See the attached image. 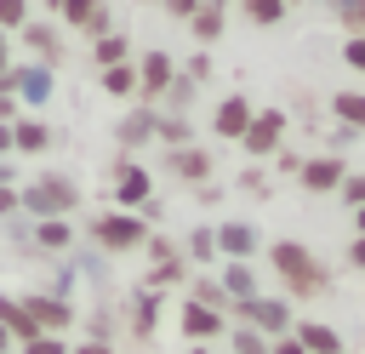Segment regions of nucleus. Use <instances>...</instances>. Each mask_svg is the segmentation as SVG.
Here are the masks:
<instances>
[{
	"mask_svg": "<svg viewBox=\"0 0 365 354\" xmlns=\"http://www.w3.org/2000/svg\"><path fill=\"white\" fill-rule=\"evenodd\" d=\"M268 268H274V280H279V297L297 308V303H314V297H325V285H331V274H325V263L302 246V240H274L268 246Z\"/></svg>",
	"mask_w": 365,
	"mask_h": 354,
	"instance_id": "f257e3e1",
	"label": "nucleus"
},
{
	"mask_svg": "<svg viewBox=\"0 0 365 354\" xmlns=\"http://www.w3.org/2000/svg\"><path fill=\"white\" fill-rule=\"evenodd\" d=\"M80 183L68 177V171H34L29 183H17V211L29 217V223H63V217H74L80 211Z\"/></svg>",
	"mask_w": 365,
	"mask_h": 354,
	"instance_id": "f03ea898",
	"label": "nucleus"
},
{
	"mask_svg": "<svg viewBox=\"0 0 365 354\" xmlns=\"http://www.w3.org/2000/svg\"><path fill=\"white\" fill-rule=\"evenodd\" d=\"M154 228L137 217V211H91V223H86V240L103 251V257H131V251H143V240H148Z\"/></svg>",
	"mask_w": 365,
	"mask_h": 354,
	"instance_id": "7ed1b4c3",
	"label": "nucleus"
},
{
	"mask_svg": "<svg viewBox=\"0 0 365 354\" xmlns=\"http://www.w3.org/2000/svg\"><path fill=\"white\" fill-rule=\"evenodd\" d=\"M228 325H245V331H257V337L274 343V337H285V331L297 325V308H291L285 297H268V291H262V297H251V303H234V308H228Z\"/></svg>",
	"mask_w": 365,
	"mask_h": 354,
	"instance_id": "20e7f679",
	"label": "nucleus"
},
{
	"mask_svg": "<svg viewBox=\"0 0 365 354\" xmlns=\"http://www.w3.org/2000/svg\"><path fill=\"white\" fill-rule=\"evenodd\" d=\"M285 131H291V114H285V108H251V126H245V137H240L245 160H251V166L274 160V148H285Z\"/></svg>",
	"mask_w": 365,
	"mask_h": 354,
	"instance_id": "39448f33",
	"label": "nucleus"
},
{
	"mask_svg": "<svg viewBox=\"0 0 365 354\" xmlns=\"http://www.w3.org/2000/svg\"><path fill=\"white\" fill-rule=\"evenodd\" d=\"M131 69H137V97L131 103H143V108H160V97L171 91V80H177V57L171 51H137L131 57Z\"/></svg>",
	"mask_w": 365,
	"mask_h": 354,
	"instance_id": "423d86ee",
	"label": "nucleus"
},
{
	"mask_svg": "<svg viewBox=\"0 0 365 354\" xmlns=\"http://www.w3.org/2000/svg\"><path fill=\"white\" fill-rule=\"evenodd\" d=\"M108 177H114V211H143V206L154 200V171H148L143 160H125V154H114Z\"/></svg>",
	"mask_w": 365,
	"mask_h": 354,
	"instance_id": "0eeeda50",
	"label": "nucleus"
},
{
	"mask_svg": "<svg viewBox=\"0 0 365 354\" xmlns=\"http://www.w3.org/2000/svg\"><path fill=\"white\" fill-rule=\"evenodd\" d=\"M17 303H23V314L34 320V331H40V337H63V331L80 320V314H74V303H68L63 291H23Z\"/></svg>",
	"mask_w": 365,
	"mask_h": 354,
	"instance_id": "6e6552de",
	"label": "nucleus"
},
{
	"mask_svg": "<svg viewBox=\"0 0 365 354\" xmlns=\"http://www.w3.org/2000/svg\"><path fill=\"white\" fill-rule=\"evenodd\" d=\"M160 171H165L171 183H182V188H200L205 177H217V160H211V148H200V143H188V148H165V160H160Z\"/></svg>",
	"mask_w": 365,
	"mask_h": 354,
	"instance_id": "1a4fd4ad",
	"label": "nucleus"
},
{
	"mask_svg": "<svg viewBox=\"0 0 365 354\" xmlns=\"http://www.w3.org/2000/svg\"><path fill=\"white\" fill-rule=\"evenodd\" d=\"M17 40H23V46L34 51V63H40V69H51V74H57V63L68 57V46H63L57 23H46V17H29V23L17 29Z\"/></svg>",
	"mask_w": 365,
	"mask_h": 354,
	"instance_id": "9d476101",
	"label": "nucleus"
},
{
	"mask_svg": "<svg viewBox=\"0 0 365 354\" xmlns=\"http://www.w3.org/2000/svg\"><path fill=\"white\" fill-rule=\"evenodd\" d=\"M211 240H217V257L222 263H257V251H262L257 223H217Z\"/></svg>",
	"mask_w": 365,
	"mask_h": 354,
	"instance_id": "9b49d317",
	"label": "nucleus"
},
{
	"mask_svg": "<svg viewBox=\"0 0 365 354\" xmlns=\"http://www.w3.org/2000/svg\"><path fill=\"white\" fill-rule=\"evenodd\" d=\"M177 331H182V343H188V348H211V343H217V337L228 331V320L182 297V314H177Z\"/></svg>",
	"mask_w": 365,
	"mask_h": 354,
	"instance_id": "f8f14e48",
	"label": "nucleus"
},
{
	"mask_svg": "<svg viewBox=\"0 0 365 354\" xmlns=\"http://www.w3.org/2000/svg\"><path fill=\"white\" fill-rule=\"evenodd\" d=\"M6 86H11V97H17V103H46V97H51V86H57V74H51V69H40V63H23V69L11 63V69H6Z\"/></svg>",
	"mask_w": 365,
	"mask_h": 354,
	"instance_id": "ddd939ff",
	"label": "nucleus"
},
{
	"mask_svg": "<svg viewBox=\"0 0 365 354\" xmlns=\"http://www.w3.org/2000/svg\"><path fill=\"white\" fill-rule=\"evenodd\" d=\"M114 143H120V154L131 160L143 143H154V108H143V103H131L120 120H114Z\"/></svg>",
	"mask_w": 365,
	"mask_h": 354,
	"instance_id": "4468645a",
	"label": "nucleus"
},
{
	"mask_svg": "<svg viewBox=\"0 0 365 354\" xmlns=\"http://www.w3.org/2000/svg\"><path fill=\"white\" fill-rule=\"evenodd\" d=\"M342 177H348V160H342V154H314V160H302V171H297V183H302L308 194H336Z\"/></svg>",
	"mask_w": 365,
	"mask_h": 354,
	"instance_id": "2eb2a0df",
	"label": "nucleus"
},
{
	"mask_svg": "<svg viewBox=\"0 0 365 354\" xmlns=\"http://www.w3.org/2000/svg\"><path fill=\"white\" fill-rule=\"evenodd\" d=\"M217 285H222L228 308H234V303H251V297H262V268H257V263H222V268H217Z\"/></svg>",
	"mask_w": 365,
	"mask_h": 354,
	"instance_id": "dca6fc26",
	"label": "nucleus"
},
{
	"mask_svg": "<svg viewBox=\"0 0 365 354\" xmlns=\"http://www.w3.org/2000/svg\"><path fill=\"white\" fill-rule=\"evenodd\" d=\"M245 126H251V97H240V91H234V97H222V103H217V114H211V131H217L222 143H240V137H245Z\"/></svg>",
	"mask_w": 365,
	"mask_h": 354,
	"instance_id": "f3484780",
	"label": "nucleus"
},
{
	"mask_svg": "<svg viewBox=\"0 0 365 354\" xmlns=\"http://www.w3.org/2000/svg\"><path fill=\"white\" fill-rule=\"evenodd\" d=\"M51 143H57V131L40 114H17L11 120V154H46Z\"/></svg>",
	"mask_w": 365,
	"mask_h": 354,
	"instance_id": "a211bd4d",
	"label": "nucleus"
},
{
	"mask_svg": "<svg viewBox=\"0 0 365 354\" xmlns=\"http://www.w3.org/2000/svg\"><path fill=\"white\" fill-rule=\"evenodd\" d=\"M291 337H297V348H302V354H342V337H336L325 320H308V314H297Z\"/></svg>",
	"mask_w": 365,
	"mask_h": 354,
	"instance_id": "6ab92c4d",
	"label": "nucleus"
},
{
	"mask_svg": "<svg viewBox=\"0 0 365 354\" xmlns=\"http://www.w3.org/2000/svg\"><path fill=\"white\" fill-rule=\"evenodd\" d=\"M74 240H80V228H74V223H34V228H29V246H34V251H46V257L74 251Z\"/></svg>",
	"mask_w": 365,
	"mask_h": 354,
	"instance_id": "aec40b11",
	"label": "nucleus"
},
{
	"mask_svg": "<svg viewBox=\"0 0 365 354\" xmlns=\"http://www.w3.org/2000/svg\"><path fill=\"white\" fill-rule=\"evenodd\" d=\"M331 114H336V126L342 131H354V137H365V91H331Z\"/></svg>",
	"mask_w": 365,
	"mask_h": 354,
	"instance_id": "412c9836",
	"label": "nucleus"
},
{
	"mask_svg": "<svg viewBox=\"0 0 365 354\" xmlns=\"http://www.w3.org/2000/svg\"><path fill=\"white\" fill-rule=\"evenodd\" d=\"M137 51H131V34H103V40H91V69L103 74V69H114V63H131Z\"/></svg>",
	"mask_w": 365,
	"mask_h": 354,
	"instance_id": "4be33fe9",
	"label": "nucleus"
},
{
	"mask_svg": "<svg viewBox=\"0 0 365 354\" xmlns=\"http://www.w3.org/2000/svg\"><path fill=\"white\" fill-rule=\"evenodd\" d=\"M188 303H200V308H211V314H222L228 320V297H222V285H217V274H188Z\"/></svg>",
	"mask_w": 365,
	"mask_h": 354,
	"instance_id": "5701e85b",
	"label": "nucleus"
},
{
	"mask_svg": "<svg viewBox=\"0 0 365 354\" xmlns=\"http://www.w3.org/2000/svg\"><path fill=\"white\" fill-rule=\"evenodd\" d=\"M154 325H160V297L154 291H137L131 297V337L137 343H154Z\"/></svg>",
	"mask_w": 365,
	"mask_h": 354,
	"instance_id": "b1692460",
	"label": "nucleus"
},
{
	"mask_svg": "<svg viewBox=\"0 0 365 354\" xmlns=\"http://www.w3.org/2000/svg\"><path fill=\"white\" fill-rule=\"evenodd\" d=\"M0 331L11 337V348H23L29 337H40V331H34V320L23 314V303H17V297H0Z\"/></svg>",
	"mask_w": 365,
	"mask_h": 354,
	"instance_id": "393cba45",
	"label": "nucleus"
},
{
	"mask_svg": "<svg viewBox=\"0 0 365 354\" xmlns=\"http://www.w3.org/2000/svg\"><path fill=\"white\" fill-rule=\"evenodd\" d=\"M154 143H160V148H188V143H194L188 114H160V108H154Z\"/></svg>",
	"mask_w": 365,
	"mask_h": 354,
	"instance_id": "a878e982",
	"label": "nucleus"
},
{
	"mask_svg": "<svg viewBox=\"0 0 365 354\" xmlns=\"http://www.w3.org/2000/svg\"><path fill=\"white\" fill-rule=\"evenodd\" d=\"M182 29H188V34L200 40V46H217V40H222V29H228V17H222L217 6H200V11H194V17L182 23Z\"/></svg>",
	"mask_w": 365,
	"mask_h": 354,
	"instance_id": "bb28decb",
	"label": "nucleus"
},
{
	"mask_svg": "<svg viewBox=\"0 0 365 354\" xmlns=\"http://www.w3.org/2000/svg\"><path fill=\"white\" fill-rule=\"evenodd\" d=\"M177 246H182V263H188V268H205V263L217 257V240H211V228H205V223H200V228H188Z\"/></svg>",
	"mask_w": 365,
	"mask_h": 354,
	"instance_id": "cd10ccee",
	"label": "nucleus"
},
{
	"mask_svg": "<svg viewBox=\"0 0 365 354\" xmlns=\"http://www.w3.org/2000/svg\"><path fill=\"white\" fill-rule=\"evenodd\" d=\"M97 80H103V91H108V97H120V103H131V97H137V69H131V63H114V69H103Z\"/></svg>",
	"mask_w": 365,
	"mask_h": 354,
	"instance_id": "c85d7f7f",
	"label": "nucleus"
},
{
	"mask_svg": "<svg viewBox=\"0 0 365 354\" xmlns=\"http://www.w3.org/2000/svg\"><path fill=\"white\" fill-rule=\"evenodd\" d=\"M234 6H240V17H245V23H257V29L285 23V6H279V0H234Z\"/></svg>",
	"mask_w": 365,
	"mask_h": 354,
	"instance_id": "c756f323",
	"label": "nucleus"
},
{
	"mask_svg": "<svg viewBox=\"0 0 365 354\" xmlns=\"http://www.w3.org/2000/svg\"><path fill=\"white\" fill-rule=\"evenodd\" d=\"M336 11V23L348 29V40H365V0H325Z\"/></svg>",
	"mask_w": 365,
	"mask_h": 354,
	"instance_id": "7c9ffc66",
	"label": "nucleus"
},
{
	"mask_svg": "<svg viewBox=\"0 0 365 354\" xmlns=\"http://www.w3.org/2000/svg\"><path fill=\"white\" fill-rule=\"evenodd\" d=\"M143 257H148V268H160V263H177L182 246H177V234H148L143 240Z\"/></svg>",
	"mask_w": 365,
	"mask_h": 354,
	"instance_id": "2f4dec72",
	"label": "nucleus"
},
{
	"mask_svg": "<svg viewBox=\"0 0 365 354\" xmlns=\"http://www.w3.org/2000/svg\"><path fill=\"white\" fill-rule=\"evenodd\" d=\"M222 337H228V354H268V337H257L245 325H228Z\"/></svg>",
	"mask_w": 365,
	"mask_h": 354,
	"instance_id": "473e14b6",
	"label": "nucleus"
},
{
	"mask_svg": "<svg viewBox=\"0 0 365 354\" xmlns=\"http://www.w3.org/2000/svg\"><path fill=\"white\" fill-rule=\"evenodd\" d=\"M97 6H103V0H63V11H57V17H63V29H74V34H80V29L91 23V11H97Z\"/></svg>",
	"mask_w": 365,
	"mask_h": 354,
	"instance_id": "72a5a7b5",
	"label": "nucleus"
},
{
	"mask_svg": "<svg viewBox=\"0 0 365 354\" xmlns=\"http://www.w3.org/2000/svg\"><path fill=\"white\" fill-rule=\"evenodd\" d=\"M29 17H34V11H29V0H0V34H6V40H11Z\"/></svg>",
	"mask_w": 365,
	"mask_h": 354,
	"instance_id": "f704fd0d",
	"label": "nucleus"
},
{
	"mask_svg": "<svg viewBox=\"0 0 365 354\" xmlns=\"http://www.w3.org/2000/svg\"><path fill=\"white\" fill-rule=\"evenodd\" d=\"M336 200H342V206H354V211H359V206H365V171H348V177H342V183H336Z\"/></svg>",
	"mask_w": 365,
	"mask_h": 354,
	"instance_id": "c9c22d12",
	"label": "nucleus"
},
{
	"mask_svg": "<svg viewBox=\"0 0 365 354\" xmlns=\"http://www.w3.org/2000/svg\"><path fill=\"white\" fill-rule=\"evenodd\" d=\"M80 34H86V40H103V34H114V11H108V0H103V6L91 11V23H86Z\"/></svg>",
	"mask_w": 365,
	"mask_h": 354,
	"instance_id": "e433bc0d",
	"label": "nucleus"
},
{
	"mask_svg": "<svg viewBox=\"0 0 365 354\" xmlns=\"http://www.w3.org/2000/svg\"><path fill=\"white\" fill-rule=\"evenodd\" d=\"M234 188H240V194H268V171H262V166H245V171L234 177Z\"/></svg>",
	"mask_w": 365,
	"mask_h": 354,
	"instance_id": "4c0bfd02",
	"label": "nucleus"
},
{
	"mask_svg": "<svg viewBox=\"0 0 365 354\" xmlns=\"http://www.w3.org/2000/svg\"><path fill=\"white\" fill-rule=\"evenodd\" d=\"M177 74H182L188 86H200V80H211V57H205V51H194V57H188V63L177 69Z\"/></svg>",
	"mask_w": 365,
	"mask_h": 354,
	"instance_id": "58836bf2",
	"label": "nucleus"
},
{
	"mask_svg": "<svg viewBox=\"0 0 365 354\" xmlns=\"http://www.w3.org/2000/svg\"><path fill=\"white\" fill-rule=\"evenodd\" d=\"M11 354H68V343H63V337H29V343L11 348Z\"/></svg>",
	"mask_w": 365,
	"mask_h": 354,
	"instance_id": "ea45409f",
	"label": "nucleus"
},
{
	"mask_svg": "<svg viewBox=\"0 0 365 354\" xmlns=\"http://www.w3.org/2000/svg\"><path fill=\"white\" fill-rule=\"evenodd\" d=\"M160 11H165L171 23H188V17L200 11V0H160Z\"/></svg>",
	"mask_w": 365,
	"mask_h": 354,
	"instance_id": "a19ab883",
	"label": "nucleus"
},
{
	"mask_svg": "<svg viewBox=\"0 0 365 354\" xmlns=\"http://www.w3.org/2000/svg\"><path fill=\"white\" fill-rule=\"evenodd\" d=\"M274 171L297 177V171H302V154H297V148H274Z\"/></svg>",
	"mask_w": 365,
	"mask_h": 354,
	"instance_id": "79ce46f5",
	"label": "nucleus"
},
{
	"mask_svg": "<svg viewBox=\"0 0 365 354\" xmlns=\"http://www.w3.org/2000/svg\"><path fill=\"white\" fill-rule=\"evenodd\" d=\"M17 108H23V103L11 97V86H6V74H0V126H11V120H17Z\"/></svg>",
	"mask_w": 365,
	"mask_h": 354,
	"instance_id": "37998d69",
	"label": "nucleus"
},
{
	"mask_svg": "<svg viewBox=\"0 0 365 354\" xmlns=\"http://www.w3.org/2000/svg\"><path fill=\"white\" fill-rule=\"evenodd\" d=\"M342 63L365 74V40H342Z\"/></svg>",
	"mask_w": 365,
	"mask_h": 354,
	"instance_id": "c03bdc74",
	"label": "nucleus"
},
{
	"mask_svg": "<svg viewBox=\"0 0 365 354\" xmlns=\"http://www.w3.org/2000/svg\"><path fill=\"white\" fill-rule=\"evenodd\" d=\"M348 268H359V274H365V234H354V240H348Z\"/></svg>",
	"mask_w": 365,
	"mask_h": 354,
	"instance_id": "a18cd8bd",
	"label": "nucleus"
},
{
	"mask_svg": "<svg viewBox=\"0 0 365 354\" xmlns=\"http://www.w3.org/2000/svg\"><path fill=\"white\" fill-rule=\"evenodd\" d=\"M194 194H200V206H217V200H222V183H200Z\"/></svg>",
	"mask_w": 365,
	"mask_h": 354,
	"instance_id": "49530a36",
	"label": "nucleus"
},
{
	"mask_svg": "<svg viewBox=\"0 0 365 354\" xmlns=\"http://www.w3.org/2000/svg\"><path fill=\"white\" fill-rule=\"evenodd\" d=\"M0 217H17V183H11V188H0Z\"/></svg>",
	"mask_w": 365,
	"mask_h": 354,
	"instance_id": "de8ad7c7",
	"label": "nucleus"
},
{
	"mask_svg": "<svg viewBox=\"0 0 365 354\" xmlns=\"http://www.w3.org/2000/svg\"><path fill=\"white\" fill-rule=\"evenodd\" d=\"M268 354H302V348H297V337L285 331V337H274V343H268Z\"/></svg>",
	"mask_w": 365,
	"mask_h": 354,
	"instance_id": "09e8293b",
	"label": "nucleus"
},
{
	"mask_svg": "<svg viewBox=\"0 0 365 354\" xmlns=\"http://www.w3.org/2000/svg\"><path fill=\"white\" fill-rule=\"evenodd\" d=\"M68 354H114V343H74Z\"/></svg>",
	"mask_w": 365,
	"mask_h": 354,
	"instance_id": "8fccbe9b",
	"label": "nucleus"
},
{
	"mask_svg": "<svg viewBox=\"0 0 365 354\" xmlns=\"http://www.w3.org/2000/svg\"><path fill=\"white\" fill-rule=\"evenodd\" d=\"M17 183V171H11V160H0V188H11Z\"/></svg>",
	"mask_w": 365,
	"mask_h": 354,
	"instance_id": "3c124183",
	"label": "nucleus"
},
{
	"mask_svg": "<svg viewBox=\"0 0 365 354\" xmlns=\"http://www.w3.org/2000/svg\"><path fill=\"white\" fill-rule=\"evenodd\" d=\"M0 160H11V126H0Z\"/></svg>",
	"mask_w": 365,
	"mask_h": 354,
	"instance_id": "603ef678",
	"label": "nucleus"
},
{
	"mask_svg": "<svg viewBox=\"0 0 365 354\" xmlns=\"http://www.w3.org/2000/svg\"><path fill=\"white\" fill-rule=\"evenodd\" d=\"M6 69H11V40L0 34V74H6Z\"/></svg>",
	"mask_w": 365,
	"mask_h": 354,
	"instance_id": "864d4df0",
	"label": "nucleus"
},
{
	"mask_svg": "<svg viewBox=\"0 0 365 354\" xmlns=\"http://www.w3.org/2000/svg\"><path fill=\"white\" fill-rule=\"evenodd\" d=\"M40 6H46V23H51V17L63 11V0H40Z\"/></svg>",
	"mask_w": 365,
	"mask_h": 354,
	"instance_id": "5fc2aeb1",
	"label": "nucleus"
},
{
	"mask_svg": "<svg viewBox=\"0 0 365 354\" xmlns=\"http://www.w3.org/2000/svg\"><path fill=\"white\" fill-rule=\"evenodd\" d=\"M354 228H359V234H365V206H359V211H354Z\"/></svg>",
	"mask_w": 365,
	"mask_h": 354,
	"instance_id": "6e6d98bb",
	"label": "nucleus"
},
{
	"mask_svg": "<svg viewBox=\"0 0 365 354\" xmlns=\"http://www.w3.org/2000/svg\"><path fill=\"white\" fill-rule=\"evenodd\" d=\"M0 354H11V337H6V331H0Z\"/></svg>",
	"mask_w": 365,
	"mask_h": 354,
	"instance_id": "4d7b16f0",
	"label": "nucleus"
},
{
	"mask_svg": "<svg viewBox=\"0 0 365 354\" xmlns=\"http://www.w3.org/2000/svg\"><path fill=\"white\" fill-rule=\"evenodd\" d=\"M279 6H285V11H291V6H302V0H279Z\"/></svg>",
	"mask_w": 365,
	"mask_h": 354,
	"instance_id": "13d9d810",
	"label": "nucleus"
},
{
	"mask_svg": "<svg viewBox=\"0 0 365 354\" xmlns=\"http://www.w3.org/2000/svg\"><path fill=\"white\" fill-rule=\"evenodd\" d=\"M137 6H160V0H137Z\"/></svg>",
	"mask_w": 365,
	"mask_h": 354,
	"instance_id": "bf43d9fd",
	"label": "nucleus"
},
{
	"mask_svg": "<svg viewBox=\"0 0 365 354\" xmlns=\"http://www.w3.org/2000/svg\"><path fill=\"white\" fill-rule=\"evenodd\" d=\"M188 354H211V348H188Z\"/></svg>",
	"mask_w": 365,
	"mask_h": 354,
	"instance_id": "052dcab7",
	"label": "nucleus"
}]
</instances>
